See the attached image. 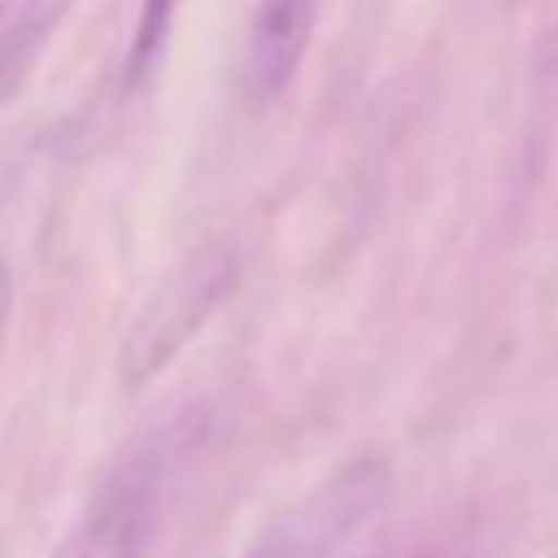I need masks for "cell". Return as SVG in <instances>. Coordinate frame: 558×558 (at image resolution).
<instances>
[{
    "label": "cell",
    "instance_id": "obj_1",
    "mask_svg": "<svg viewBox=\"0 0 558 558\" xmlns=\"http://www.w3.org/2000/svg\"><path fill=\"white\" fill-rule=\"evenodd\" d=\"M231 279H235V262L218 244H205L201 253L170 266L157 279V288L144 296V305L135 310V318L126 323L122 353H118L122 379L126 384L153 379L218 310Z\"/></svg>",
    "mask_w": 558,
    "mask_h": 558
},
{
    "label": "cell",
    "instance_id": "obj_2",
    "mask_svg": "<svg viewBox=\"0 0 558 558\" xmlns=\"http://www.w3.org/2000/svg\"><path fill=\"white\" fill-rule=\"evenodd\" d=\"M379 497H384L379 462L344 466L270 532V545L279 549V558H327L357 532V523L379 506Z\"/></svg>",
    "mask_w": 558,
    "mask_h": 558
},
{
    "label": "cell",
    "instance_id": "obj_3",
    "mask_svg": "<svg viewBox=\"0 0 558 558\" xmlns=\"http://www.w3.org/2000/svg\"><path fill=\"white\" fill-rule=\"evenodd\" d=\"M323 0H257L244 44V87L253 100H275L301 70Z\"/></svg>",
    "mask_w": 558,
    "mask_h": 558
},
{
    "label": "cell",
    "instance_id": "obj_4",
    "mask_svg": "<svg viewBox=\"0 0 558 558\" xmlns=\"http://www.w3.org/2000/svg\"><path fill=\"white\" fill-rule=\"evenodd\" d=\"M144 532V506L135 497H109L48 558H140Z\"/></svg>",
    "mask_w": 558,
    "mask_h": 558
},
{
    "label": "cell",
    "instance_id": "obj_5",
    "mask_svg": "<svg viewBox=\"0 0 558 558\" xmlns=\"http://www.w3.org/2000/svg\"><path fill=\"white\" fill-rule=\"evenodd\" d=\"M183 0H140V22H135V35H131V48H126V83L140 87L153 65L161 61L166 52V39L174 31V13H179Z\"/></svg>",
    "mask_w": 558,
    "mask_h": 558
},
{
    "label": "cell",
    "instance_id": "obj_6",
    "mask_svg": "<svg viewBox=\"0 0 558 558\" xmlns=\"http://www.w3.org/2000/svg\"><path fill=\"white\" fill-rule=\"evenodd\" d=\"M70 4H74V0H17V4H13V44H17L22 52L39 48V39L65 17Z\"/></svg>",
    "mask_w": 558,
    "mask_h": 558
},
{
    "label": "cell",
    "instance_id": "obj_7",
    "mask_svg": "<svg viewBox=\"0 0 558 558\" xmlns=\"http://www.w3.org/2000/svg\"><path fill=\"white\" fill-rule=\"evenodd\" d=\"M4 310H9V270L0 262V327H4Z\"/></svg>",
    "mask_w": 558,
    "mask_h": 558
},
{
    "label": "cell",
    "instance_id": "obj_8",
    "mask_svg": "<svg viewBox=\"0 0 558 558\" xmlns=\"http://www.w3.org/2000/svg\"><path fill=\"white\" fill-rule=\"evenodd\" d=\"M248 558H279V549H275V545H270V536H266V541H257V545L248 549Z\"/></svg>",
    "mask_w": 558,
    "mask_h": 558
},
{
    "label": "cell",
    "instance_id": "obj_9",
    "mask_svg": "<svg viewBox=\"0 0 558 558\" xmlns=\"http://www.w3.org/2000/svg\"><path fill=\"white\" fill-rule=\"evenodd\" d=\"M401 558H449L445 549H414V554H401Z\"/></svg>",
    "mask_w": 558,
    "mask_h": 558
},
{
    "label": "cell",
    "instance_id": "obj_10",
    "mask_svg": "<svg viewBox=\"0 0 558 558\" xmlns=\"http://www.w3.org/2000/svg\"><path fill=\"white\" fill-rule=\"evenodd\" d=\"M554 44H558V35H554Z\"/></svg>",
    "mask_w": 558,
    "mask_h": 558
}]
</instances>
